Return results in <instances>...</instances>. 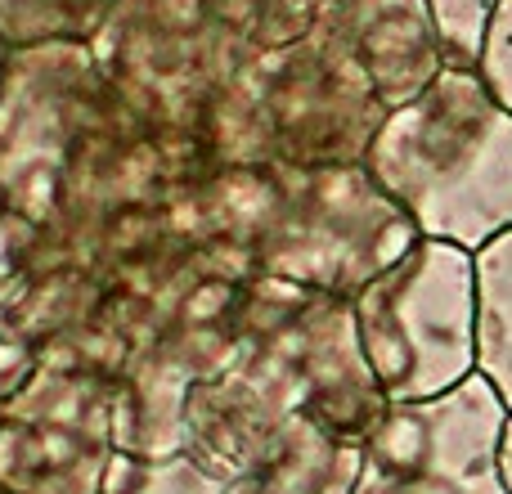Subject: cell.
<instances>
[{
	"label": "cell",
	"instance_id": "2",
	"mask_svg": "<svg viewBox=\"0 0 512 494\" xmlns=\"http://www.w3.org/2000/svg\"><path fill=\"white\" fill-rule=\"evenodd\" d=\"M418 243L414 216L369 167H274L256 265L274 279L355 301Z\"/></svg>",
	"mask_w": 512,
	"mask_h": 494
},
{
	"label": "cell",
	"instance_id": "3",
	"mask_svg": "<svg viewBox=\"0 0 512 494\" xmlns=\"http://www.w3.org/2000/svg\"><path fill=\"white\" fill-rule=\"evenodd\" d=\"M360 346L391 405L432 400L477 373V252L409 247L355 297Z\"/></svg>",
	"mask_w": 512,
	"mask_h": 494
},
{
	"label": "cell",
	"instance_id": "17",
	"mask_svg": "<svg viewBox=\"0 0 512 494\" xmlns=\"http://www.w3.org/2000/svg\"><path fill=\"white\" fill-rule=\"evenodd\" d=\"M495 5L499 0H432L436 32H441V45H445V63L477 68L481 41H486V27H490Z\"/></svg>",
	"mask_w": 512,
	"mask_h": 494
},
{
	"label": "cell",
	"instance_id": "14",
	"mask_svg": "<svg viewBox=\"0 0 512 494\" xmlns=\"http://www.w3.org/2000/svg\"><path fill=\"white\" fill-rule=\"evenodd\" d=\"M113 0H0V41L9 50L77 41L90 45Z\"/></svg>",
	"mask_w": 512,
	"mask_h": 494
},
{
	"label": "cell",
	"instance_id": "7",
	"mask_svg": "<svg viewBox=\"0 0 512 494\" xmlns=\"http://www.w3.org/2000/svg\"><path fill=\"white\" fill-rule=\"evenodd\" d=\"M508 414L481 373L432 400L387 405L364 436L355 494H508L499 472Z\"/></svg>",
	"mask_w": 512,
	"mask_h": 494
},
{
	"label": "cell",
	"instance_id": "15",
	"mask_svg": "<svg viewBox=\"0 0 512 494\" xmlns=\"http://www.w3.org/2000/svg\"><path fill=\"white\" fill-rule=\"evenodd\" d=\"M221 9L234 18L252 54L283 50L319 23L315 0H221Z\"/></svg>",
	"mask_w": 512,
	"mask_h": 494
},
{
	"label": "cell",
	"instance_id": "11",
	"mask_svg": "<svg viewBox=\"0 0 512 494\" xmlns=\"http://www.w3.org/2000/svg\"><path fill=\"white\" fill-rule=\"evenodd\" d=\"M319 27L369 68L387 108H400L445 68L432 0H315Z\"/></svg>",
	"mask_w": 512,
	"mask_h": 494
},
{
	"label": "cell",
	"instance_id": "10",
	"mask_svg": "<svg viewBox=\"0 0 512 494\" xmlns=\"http://www.w3.org/2000/svg\"><path fill=\"white\" fill-rule=\"evenodd\" d=\"M265 342L288 364L292 387L301 396V414L324 423L328 432L364 445L391 400L382 396L360 346L355 301L333 292H310V301Z\"/></svg>",
	"mask_w": 512,
	"mask_h": 494
},
{
	"label": "cell",
	"instance_id": "18",
	"mask_svg": "<svg viewBox=\"0 0 512 494\" xmlns=\"http://www.w3.org/2000/svg\"><path fill=\"white\" fill-rule=\"evenodd\" d=\"M477 72L486 77V86L495 90L499 104L512 108V0H499L490 14L486 41H481Z\"/></svg>",
	"mask_w": 512,
	"mask_h": 494
},
{
	"label": "cell",
	"instance_id": "9",
	"mask_svg": "<svg viewBox=\"0 0 512 494\" xmlns=\"http://www.w3.org/2000/svg\"><path fill=\"white\" fill-rule=\"evenodd\" d=\"M301 414L288 364L270 342L243 355L234 369L198 382L185 405V459L221 486L239 481L270 454L279 432Z\"/></svg>",
	"mask_w": 512,
	"mask_h": 494
},
{
	"label": "cell",
	"instance_id": "12",
	"mask_svg": "<svg viewBox=\"0 0 512 494\" xmlns=\"http://www.w3.org/2000/svg\"><path fill=\"white\" fill-rule=\"evenodd\" d=\"M360 472V441L337 436L315 418L297 414L270 445V454L239 481H230L221 494H355Z\"/></svg>",
	"mask_w": 512,
	"mask_h": 494
},
{
	"label": "cell",
	"instance_id": "4",
	"mask_svg": "<svg viewBox=\"0 0 512 494\" xmlns=\"http://www.w3.org/2000/svg\"><path fill=\"white\" fill-rule=\"evenodd\" d=\"M90 54L149 122L198 135L203 99L252 59V45L221 0H113Z\"/></svg>",
	"mask_w": 512,
	"mask_h": 494
},
{
	"label": "cell",
	"instance_id": "22",
	"mask_svg": "<svg viewBox=\"0 0 512 494\" xmlns=\"http://www.w3.org/2000/svg\"><path fill=\"white\" fill-rule=\"evenodd\" d=\"M5 63H9V45L0 41V77H5Z\"/></svg>",
	"mask_w": 512,
	"mask_h": 494
},
{
	"label": "cell",
	"instance_id": "5",
	"mask_svg": "<svg viewBox=\"0 0 512 494\" xmlns=\"http://www.w3.org/2000/svg\"><path fill=\"white\" fill-rule=\"evenodd\" d=\"M117 454V373L45 355L0 400V494H104Z\"/></svg>",
	"mask_w": 512,
	"mask_h": 494
},
{
	"label": "cell",
	"instance_id": "13",
	"mask_svg": "<svg viewBox=\"0 0 512 494\" xmlns=\"http://www.w3.org/2000/svg\"><path fill=\"white\" fill-rule=\"evenodd\" d=\"M477 373L512 409V230L477 252Z\"/></svg>",
	"mask_w": 512,
	"mask_h": 494
},
{
	"label": "cell",
	"instance_id": "21",
	"mask_svg": "<svg viewBox=\"0 0 512 494\" xmlns=\"http://www.w3.org/2000/svg\"><path fill=\"white\" fill-rule=\"evenodd\" d=\"M499 472H504V490L512 494V414L504 427V445H499Z\"/></svg>",
	"mask_w": 512,
	"mask_h": 494
},
{
	"label": "cell",
	"instance_id": "6",
	"mask_svg": "<svg viewBox=\"0 0 512 494\" xmlns=\"http://www.w3.org/2000/svg\"><path fill=\"white\" fill-rule=\"evenodd\" d=\"M113 104L90 45L9 50L0 77V198L41 230L77 144Z\"/></svg>",
	"mask_w": 512,
	"mask_h": 494
},
{
	"label": "cell",
	"instance_id": "20",
	"mask_svg": "<svg viewBox=\"0 0 512 494\" xmlns=\"http://www.w3.org/2000/svg\"><path fill=\"white\" fill-rule=\"evenodd\" d=\"M32 369H36V355L27 351V346H18L14 337L0 333V400H5L9 391H18V382Z\"/></svg>",
	"mask_w": 512,
	"mask_h": 494
},
{
	"label": "cell",
	"instance_id": "1",
	"mask_svg": "<svg viewBox=\"0 0 512 494\" xmlns=\"http://www.w3.org/2000/svg\"><path fill=\"white\" fill-rule=\"evenodd\" d=\"M364 167L423 239L481 252L512 230V108L477 68L445 63L391 108Z\"/></svg>",
	"mask_w": 512,
	"mask_h": 494
},
{
	"label": "cell",
	"instance_id": "8",
	"mask_svg": "<svg viewBox=\"0 0 512 494\" xmlns=\"http://www.w3.org/2000/svg\"><path fill=\"white\" fill-rule=\"evenodd\" d=\"M256 77L279 167H364L391 108L333 32L315 23L301 41L256 54Z\"/></svg>",
	"mask_w": 512,
	"mask_h": 494
},
{
	"label": "cell",
	"instance_id": "16",
	"mask_svg": "<svg viewBox=\"0 0 512 494\" xmlns=\"http://www.w3.org/2000/svg\"><path fill=\"white\" fill-rule=\"evenodd\" d=\"M225 486L207 477L194 459H135L117 454L113 472L104 481V494H221Z\"/></svg>",
	"mask_w": 512,
	"mask_h": 494
},
{
	"label": "cell",
	"instance_id": "19",
	"mask_svg": "<svg viewBox=\"0 0 512 494\" xmlns=\"http://www.w3.org/2000/svg\"><path fill=\"white\" fill-rule=\"evenodd\" d=\"M32 234H36V225L23 221V216H18L14 207L0 198V279H5V274L14 270L18 261H23V252H27V243H32Z\"/></svg>",
	"mask_w": 512,
	"mask_h": 494
}]
</instances>
